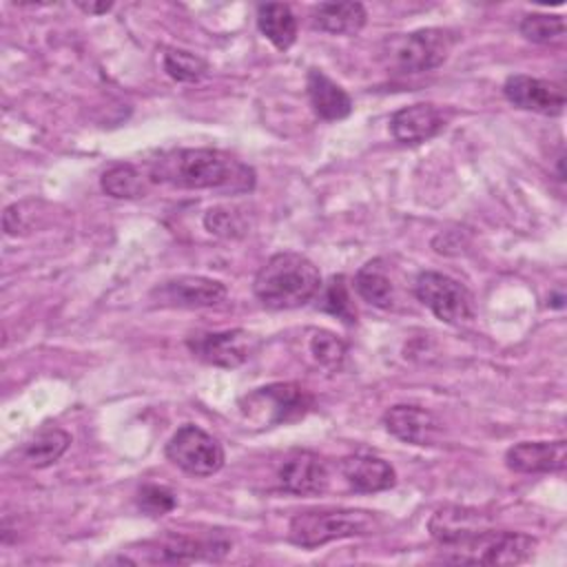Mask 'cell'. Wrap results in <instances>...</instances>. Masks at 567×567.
<instances>
[{
  "label": "cell",
  "instance_id": "6da1fadb",
  "mask_svg": "<svg viewBox=\"0 0 567 567\" xmlns=\"http://www.w3.org/2000/svg\"><path fill=\"white\" fill-rule=\"evenodd\" d=\"M151 182L190 190L248 193L255 188V171L241 159L217 148H175L148 166Z\"/></svg>",
  "mask_w": 567,
  "mask_h": 567
},
{
  "label": "cell",
  "instance_id": "7a4b0ae2",
  "mask_svg": "<svg viewBox=\"0 0 567 567\" xmlns=\"http://www.w3.org/2000/svg\"><path fill=\"white\" fill-rule=\"evenodd\" d=\"M321 288L319 268L301 252L272 255L257 272L255 297L272 310H290L308 303Z\"/></svg>",
  "mask_w": 567,
  "mask_h": 567
},
{
  "label": "cell",
  "instance_id": "3957f363",
  "mask_svg": "<svg viewBox=\"0 0 567 567\" xmlns=\"http://www.w3.org/2000/svg\"><path fill=\"white\" fill-rule=\"evenodd\" d=\"M381 527V520L374 512L350 509V507H326V509H306L290 518L288 540L303 549H315L332 540L368 536Z\"/></svg>",
  "mask_w": 567,
  "mask_h": 567
},
{
  "label": "cell",
  "instance_id": "277c9868",
  "mask_svg": "<svg viewBox=\"0 0 567 567\" xmlns=\"http://www.w3.org/2000/svg\"><path fill=\"white\" fill-rule=\"evenodd\" d=\"M454 47V35L445 29H419L385 40L383 60L394 73H423L441 66Z\"/></svg>",
  "mask_w": 567,
  "mask_h": 567
},
{
  "label": "cell",
  "instance_id": "5b68a950",
  "mask_svg": "<svg viewBox=\"0 0 567 567\" xmlns=\"http://www.w3.org/2000/svg\"><path fill=\"white\" fill-rule=\"evenodd\" d=\"M312 405V394L297 383H270L239 399V410L246 421L261 427L303 419Z\"/></svg>",
  "mask_w": 567,
  "mask_h": 567
},
{
  "label": "cell",
  "instance_id": "8992f818",
  "mask_svg": "<svg viewBox=\"0 0 567 567\" xmlns=\"http://www.w3.org/2000/svg\"><path fill=\"white\" fill-rule=\"evenodd\" d=\"M536 547V538L520 534V532H509L501 529L496 532L494 527L485 529L483 534L474 536L465 545L445 551L443 560L447 563H472V565H518L525 563Z\"/></svg>",
  "mask_w": 567,
  "mask_h": 567
},
{
  "label": "cell",
  "instance_id": "52a82bcc",
  "mask_svg": "<svg viewBox=\"0 0 567 567\" xmlns=\"http://www.w3.org/2000/svg\"><path fill=\"white\" fill-rule=\"evenodd\" d=\"M166 458L186 474L210 476L224 465V447L206 430L186 423L166 443Z\"/></svg>",
  "mask_w": 567,
  "mask_h": 567
},
{
  "label": "cell",
  "instance_id": "ba28073f",
  "mask_svg": "<svg viewBox=\"0 0 567 567\" xmlns=\"http://www.w3.org/2000/svg\"><path fill=\"white\" fill-rule=\"evenodd\" d=\"M414 295L425 308L432 310L436 319L445 323L467 321L474 312L470 290L461 281L436 270L419 272L414 281Z\"/></svg>",
  "mask_w": 567,
  "mask_h": 567
},
{
  "label": "cell",
  "instance_id": "9c48e42d",
  "mask_svg": "<svg viewBox=\"0 0 567 567\" xmlns=\"http://www.w3.org/2000/svg\"><path fill=\"white\" fill-rule=\"evenodd\" d=\"M186 343L197 359L217 368H239L250 359V354L257 348V339L241 328L221 332H199L188 337Z\"/></svg>",
  "mask_w": 567,
  "mask_h": 567
},
{
  "label": "cell",
  "instance_id": "30bf717a",
  "mask_svg": "<svg viewBox=\"0 0 567 567\" xmlns=\"http://www.w3.org/2000/svg\"><path fill=\"white\" fill-rule=\"evenodd\" d=\"M489 527H492V520L485 514L470 507H458V505L439 507L427 523L432 538L441 547H445L443 551H452L465 545L467 540H472L474 536L483 534Z\"/></svg>",
  "mask_w": 567,
  "mask_h": 567
},
{
  "label": "cell",
  "instance_id": "8fae6325",
  "mask_svg": "<svg viewBox=\"0 0 567 567\" xmlns=\"http://www.w3.org/2000/svg\"><path fill=\"white\" fill-rule=\"evenodd\" d=\"M503 93L509 104L534 111L540 115H560L565 109V93L558 84L532 78V75H509L503 84Z\"/></svg>",
  "mask_w": 567,
  "mask_h": 567
},
{
  "label": "cell",
  "instance_id": "7c38bea8",
  "mask_svg": "<svg viewBox=\"0 0 567 567\" xmlns=\"http://www.w3.org/2000/svg\"><path fill=\"white\" fill-rule=\"evenodd\" d=\"M383 425L392 436L410 445H434L443 434L441 421L430 410L405 403L385 410Z\"/></svg>",
  "mask_w": 567,
  "mask_h": 567
},
{
  "label": "cell",
  "instance_id": "4fadbf2b",
  "mask_svg": "<svg viewBox=\"0 0 567 567\" xmlns=\"http://www.w3.org/2000/svg\"><path fill=\"white\" fill-rule=\"evenodd\" d=\"M505 465L518 474H551L567 465V443L558 441H523L505 452Z\"/></svg>",
  "mask_w": 567,
  "mask_h": 567
},
{
  "label": "cell",
  "instance_id": "5bb4252c",
  "mask_svg": "<svg viewBox=\"0 0 567 567\" xmlns=\"http://www.w3.org/2000/svg\"><path fill=\"white\" fill-rule=\"evenodd\" d=\"M279 487L288 494L308 496L319 494L328 485V470L321 456L308 450H295L290 452L277 472Z\"/></svg>",
  "mask_w": 567,
  "mask_h": 567
},
{
  "label": "cell",
  "instance_id": "9a60e30c",
  "mask_svg": "<svg viewBox=\"0 0 567 567\" xmlns=\"http://www.w3.org/2000/svg\"><path fill=\"white\" fill-rule=\"evenodd\" d=\"M445 126V117L439 106L430 102H416L399 109L390 117V133L401 144H421L439 135Z\"/></svg>",
  "mask_w": 567,
  "mask_h": 567
},
{
  "label": "cell",
  "instance_id": "2e32d148",
  "mask_svg": "<svg viewBox=\"0 0 567 567\" xmlns=\"http://www.w3.org/2000/svg\"><path fill=\"white\" fill-rule=\"evenodd\" d=\"M155 295L159 297L162 306H177V308H206L215 306L226 297V286L221 281L208 277H177L164 281Z\"/></svg>",
  "mask_w": 567,
  "mask_h": 567
},
{
  "label": "cell",
  "instance_id": "e0dca14e",
  "mask_svg": "<svg viewBox=\"0 0 567 567\" xmlns=\"http://www.w3.org/2000/svg\"><path fill=\"white\" fill-rule=\"evenodd\" d=\"M341 474L346 483L361 494H374L390 489L396 483L394 467L374 454H350L341 461Z\"/></svg>",
  "mask_w": 567,
  "mask_h": 567
},
{
  "label": "cell",
  "instance_id": "ac0fdd59",
  "mask_svg": "<svg viewBox=\"0 0 567 567\" xmlns=\"http://www.w3.org/2000/svg\"><path fill=\"white\" fill-rule=\"evenodd\" d=\"M306 89H308L310 104L321 120L334 122V120H343L350 115V111H352L350 95L334 80H330L321 69L308 71Z\"/></svg>",
  "mask_w": 567,
  "mask_h": 567
},
{
  "label": "cell",
  "instance_id": "d6986e66",
  "mask_svg": "<svg viewBox=\"0 0 567 567\" xmlns=\"http://www.w3.org/2000/svg\"><path fill=\"white\" fill-rule=\"evenodd\" d=\"M312 20L326 33L352 35L365 24V9L361 2H323L315 9Z\"/></svg>",
  "mask_w": 567,
  "mask_h": 567
},
{
  "label": "cell",
  "instance_id": "ffe728a7",
  "mask_svg": "<svg viewBox=\"0 0 567 567\" xmlns=\"http://www.w3.org/2000/svg\"><path fill=\"white\" fill-rule=\"evenodd\" d=\"M259 31L279 49L286 51L297 40V18L284 2H266L257 9Z\"/></svg>",
  "mask_w": 567,
  "mask_h": 567
},
{
  "label": "cell",
  "instance_id": "44dd1931",
  "mask_svg": "<svg viewBox=\"0 0 567 567\" xmlns=\"http://www.w3.org/2000/svg\"><path fill=\"white\" fill-rule=\"evenodd\" d=\"M354 288L370 306H377V308L392 306V297H394L392 281L385 272V266L379 259H372L359 268L354 277Z\"/></svg>",
  "mask_w": 567,
  "mask_h": 567
},
{
  "label": "cell",
  "instance_id": "7402d4cb",
  "mask_svg": "<svg viewBox=\"0 0 567 567\" xmlns=\"http://www.w3.org/2000/svg\"><path fill=\"white\" fill-rule=\"evenodd\" d=\"M69 443L71 436L64 430H42L22 447V456L33 467H49L66 452Z\"/></svg>",
  "mask_w": 567,
  "mask_h": 567
},
{
  "label": "cell",
  "instance_id": "603a6c76",
  "mask_svg": "<svg viewBox=\"0 0 567 567\" xmlns=\"http://www.w3.org/2000/svg\"><path fill=\"white\" fill-rule=\"evenodd\" d=\"M146 182H151L148 175H144L133 164H115L102 175V190L117 199H133L142 197L146 193Z\"/></svg>",
  "mask_w": 567,
  "mask_h": 567
},
{
  "label": "cell",
  "instance_id": "cb8c5ba5",
  "mask_svg": "<svg viewBox=\"0 0 567 567\" xmlns=\"http://www.w3.org/2000/svg\"><path fill=\"white\" fill-rule=\"evenodd\" d=\"M518 29L534 44H560L565 40V20L556 13H527Z\"/></svg>",
  "mask_w": 567,
  "mask_h": 567
},
{
  "label": "cell",
  "instance_id": "d4e9b609",
  "mask_svg": "<svg viewBox=\"0 0 567 567\" xmlns=\"http://www.w3.org/2000/svg\"><path fill=\"white\" fill-rule=\"evenodd\" d=\"M308 352L317 365L337 370L346 359V343L330 330L312 328L308 330Z\"/></svg>",
  "mask_w": 567,
  "mask_h": 567
},
{
  "label": "cell",
  "instance_id": "484cf974",
  "mask_svg": "<svg viewBox=\"0 0 567 567\" xmlns=\"http://www.w3.org/2000/svg\"><path fill=\"white\" fill-rule=\"evenodd\" d=\"M164 69L177 82H199L206 75L208 64L190 51L168 49L164 53Z\"/></svg>",
  "mask_w": 567,
  "mask_h": 567
},
{
  "label": "cell",
  "instance_id": "4316f807",
  "mask_svg": "<svg viewBox=\"0 0 567 567\" xmlns=\"http://www.w3.org/2000/svg\"><path fill=\"white\" fill-rule=\"evenodd\" d=\"M323 310H328L330 315L343 319L346 323H354L357 321V315L352 310L350 295H348L343 277H332V281L328 284L326 295H323Z\"/></svg>",
  "mask_w": 567,
  "mask_h": 567
},
{
  "label": "cell",
  "instance_id": "83f0119b",
  "mask_svg": "<svg viewBox=\"0 0 567 567\" xmlns=\"http://www.w3.org/2000/svg\"><path fill=\"white\" fill-rule=\"evenodd\" d=\"M137 503H140V507H142L146 514H151V516L166 514V512H171V509L177 505L175 494H173L168 487H164V485H144V487L140 489Z\"/></svg>",
  "mask_w": 567,
  "mask_h": 567
},
{
  "label": "cell",
  "instance_id": "f1b7e54d",
  "mask_svg": "<svg viewBox=\"0 0 567 567\" xmlns=\"http://www.w3.org/2000/svg\"><path fill=\"white\" fill-rule=\"evenodd\" d=\"M204 226L213 235H221V237H237L244 233V221L230 208H210L204 217Z\"/></svg>",
  "mask_w": 567,
  "mask_h": 567
},
{
  "label": "cell",
  "instance_id": "f546056e",
  "mask_svg": "<svg viewBox=\"0 0 567 567\" xmlns=\"http://www.w3.org/2000/svg\"><path fill=\"white\" fill-rule=\"evenodd\" d=\"M111 7H113V2H78V9H82L84 13H93V16L106 13Z\"/></svg>",
  "mask_w": 567,
  "mask_h": 567
}]
</instances>
